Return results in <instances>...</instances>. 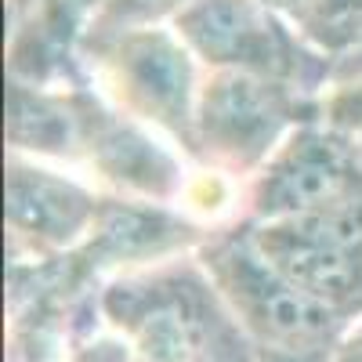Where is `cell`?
I'll list each match as a JSON object with an SVG mask.
<instances>
[{
    "mask_svg": "<svg viewBox=\"0 0 362 362\" xmlns=\"http://www.w3.org/2000/svg\"><path fill=\"white\" fill-rule=\"evenodd\" d=\"M102 312L145 362H257V344L196 272L116 283Z\"/></svg>",
    "mask_w": 362,
    "mask_h": 362,
    "instance_id": "obj_1",
    "label": "cell"
},
{
    "mask_svg": "<svg viewBox=\"0 0 362 362\" xmlns=\"http://www.w3.org/2000/svg\"><path fill=\"white\" fill-rule=\"evenodd\" d=\"M210 286L221 293L228 312L257 348L279 351H334L351 319L300 293L272 268L254 235H225L203 250Z\"/></svg>",
    "mask_w": 362,
    "mask_h": 362,
    "instance_id": "obj_2",
    "label": "cell"
},
{
    "mask_svg": "<svg viewBox=\"0 0 362 362\" xmlns=\"http://www.w3.org/2000/svg\"><path fill=\"white\" fill-rule=\"evenodd\" d=\"M254 247L300 293L362 319V177L308 214L264 221Z\"/></svg>",
    "mask_w": 362,
    "mask_h": 362,
    "instance_id": "obj_3",
    "label": "cell"
},
{
    "mask_svg": "<svg viewBox=\"0 0 362 362\" xmlns=\"http://www.w3.org/2000/svg\"><path fill=\"white\" fill-rule=\"evenodd\" d=\"M297 83L218 69L206 80L196 109V145L225 170H250L276 148L290 119H297Z\"/></svg>",
    "mask_w": 362,
    "mask_h": 362,
    "instance_id": "obj_4",
    "label": "cell"
},
{
    "mask_svg": "<svg viewBox=\"0 0 362 362\" xmlns=\"http://www.w3.org/2000/svg\"><path fill=\"white\" fill-rule=\"evenodd\" d=\"M177 33L203 62L293 83L308 58L261 0H192L177 11Z\"/></svg>",
    "mask_w": 362,
    "mask_h": 362,
    "instance_id": "obj_5",
    "label": "cell"
},
{
    "mask_svg": "<svg viewBox=\"0 0 362 362\" xmlns=\"http://www.w3.org/2000/svg\"><path fill=\"white\" fill-rule=\"evenodd\" d=\"M358 177L362 170L355 167V153L344 138L305 127L257 174L250 189V214L261 221L308 214L341 196Z\"/></svg>",
    "mask_w": 362,
    "mask_h": 362,
    "instance_id": "obj_6",
    "label": "cell"
},
{
    "mask_svg": "<svg viewBox=\"0 0 362 362\" xmlns=\"http://www.w3.org/2000/svg\"><path fill=\"white\" fill-rule=\"evenodd\" d=\"M109 76L119 102L134 116L170 127L189 141V148H196V116H189L192 66L185 47L156 29L127 33L112 44Z\"/></svg>",
    "mask_w": 362,
    "mask_h": 362,
    "instance_id": "obj_7",
    "label": "cell"
},
{
    "mask_svg": "<svg viewBox=\"0 0 362 362\" xmlns=\"http://www.w3.org/2000/svg\"><path fill=\"white\" fill-rule=\"evenodd\" d=\"M98 218L95 196L22 160H8V225L40 247H69Z\"/></svg>",
    "mask_w": 362,
    "mask_h": 362,
    "instance_id": "obj_8",
    "label": "cell"
},
{
    "mask_svg": "<svg viewBox=\"0 0 362 362\" xmlns=\"http://www.w3.org/2000/svg\"><path fill=\"white\" fill-rule=\"evenodd\" d=\"M185 221H170L160 210H138V206H105L95 218V247L102 257H141L160 254L189 239Z\"/></svg>",
    "mask_w": 362,
    "mask_h": 362,
    "instance_id": "obj_9",
    "label": "cell"
},
{
    "mask_svg": "<svg viewBox=\"0 0 362 362\" xmlns=\"http://www.w3.org/2000/svg\"><path fill=\"white\" fill-rule=\"evenodd\" d=\"M90 148L98 153L102 170L116 181H124V185H131V189H141L148 196H167L174 189L170 160L127 127L109 124L102 134H95V145Z\"/></svg>",
    "mask_w": 362,
    "mask_h": 362,
    "instance_id": "obj_10",
    "label": "cell"
},
{
    "mask_svg": "<svg viewBox=\"0 0 362 362\" xmlns=\"http://www.w3.org/2000/svg\"><path fill=\"white\" fill-rule=\"evenodd\" d=\"M293 15L300 18L308 37L329 47L362 37V0H300Z\"/></svg>",
    "mask_w": 362,
    "mask_h": 362,
    "instance_id": "obj_11",
    "label": "cell"
},
{
    "mask_svg": "<svg viewBox=\"0 0 362 362\" xmlns=\"http://www.w3.org/2000/svg\"><path fill=\"white\" fill-rule=\"evenodd\" d=\"M322 116L337 134H358L362 138V76L337 87L334 95L326 98Z\"/></svg>",
    "mask_w": 362,
    "mask_h": 362,
    "instance_id": "obj_12",
    "label": "cell"
},
{
    "mask_svg": "<svg viewBox=\"0 0 362 362\" xmlns=\"http://www.w3.org/2000/svg\"><path fill=\"white\" fill-rule=\"evenodd\" d=\"M326 362H362V319L344 329V337L334 344Z\"/></svg>",
    "mask_w": 362,
    "mask_h": 362,
    "instance_id": "obj_13",
    "label": "cell"
},
{
    "mask_svg": "<svg viewBox=\"0 0 362 362\" xmlns=\"http://www.w3.org/2000/svg\"><path fill=\"white\" fill-rule=\"evenodd\" d=\"M329 351H279V348H257V362H326Z\"/></svg>",
    "mask_w": 362,
    "mask_h": 362,
    "instance_id": "obj_14",
    "label": "cell"
},
{
    "mask_svg": "<svg viewBox=\"0 0 362 362\" xmlns=\"http://www.w3.org/2000/svg\"><path fill=\"white\" fill-rule=\"evenodd\" d=\"M297 4H300V0H297ZM293 11H297V8H293Z\"/></svg>",
    "mask_w": 362,
    "mask_h": 362,
    "instance_id": "obj_15",
    "label": "cell"
}]
</instances>
